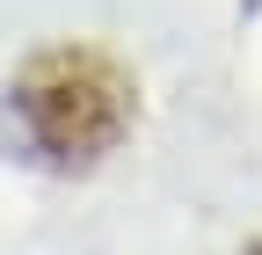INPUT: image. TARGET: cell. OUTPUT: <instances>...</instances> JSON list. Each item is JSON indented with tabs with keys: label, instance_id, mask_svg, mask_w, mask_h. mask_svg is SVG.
<instances>
[{
	"label": "cell",
	"instance_id": "obj_2",
	"mask_svg": "<svg viewBox=\"0 0 262 255\" xmlns=\"http://www.w3.org/2000/svg\"><path fill=\"white\" fill-rule=\"evenodd\" d=\"M248 255H262V248H248Z\"/></svg>",
	"mask_w": 262,
	"mask_h": 255
},
{
	"label": "cell",
	"instance_id": "obj_1",
	"mask_svg": "<svg viewBox=\"0 0 262 255\" xmlns=\"http://www.w3.org/2000/svg\"><path fill=\"white\" fill-rule=\"evenodd\" d=\"M131 110H139L131 73L80 44L29 58L8 88V132L37 168H95L102 153L124 146Z\"/></svg>",
	"mask_w": 262,
	"mask_h": 255
}]
</instances>
